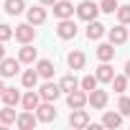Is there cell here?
Listing matches in <instances>:
<instances>
[{
    "label": "cell",
    "mask_w": 130,
    "mask_h": 130,
    "mask_svg": "<svg viewBox=\"0 0 130 130\" xmlns=\"http://www.w3.org/2000/svg\"><path fill=\"white\" fill-rule=\"evenodd\" d=\"M41 102H43V100H41V94H38V92H33V89H28V92L21 97V107H23V110H33V112H36V107H38Z\"/></svg>",
    "instance_id": "7c38bea8"
},
{
    "label": "cell",
    "mask_w": 130,
    "mask_h": 130,
    "mask_svg": "<svg viewBox=\"0 0 130 130\" xmlns=\"http://www.w3.org/2000/svg\"><path fill=\"white\" fill-rule=\"evenodd\" d=\"M102 36H105V26H102L97 18L89 21V26H87V38H89V41H100Z\"/></svg>",
    "instance_id": "ac0fdd59"
},
{
    "label": "cell",
    "mask_w": 130,
    "mask_h": 130,
    "mask_svg": "<svg viewBox=\"0 0 130 130\" xmlns=\"http://www.w3.org/2000/svg\"><path fill=\"white\" fill-rule=\"evenodd\" d=\"M117 0H100V10L102 13H117Z\"/></svg>",
    "instance_id": "f1b7e54d"
},
{
    "label": "cell",
    "mask_w": 130,
    "mask_h": 130,
    "mask_svg": "<svg viewBox=\"0 0 130 130\" xmlns=\"http://www.w3.org/2000/svg\"><path fill=\"white\" fill-rule=\"evenodd\" d=\"M5 59V46H3V41H0V61Z\"/></svg>",
    "instance_id": "d6a6232c"
},
{
    "label": "cell",
    "mask_w": 130,
    "mask_h": 130,
    "mask_svg": "<svg viewBox=\"0 0 130 130\" xmlns=\"http://www.w3.org/2000/svg\"><path fill=\"white\" fill-rule=\"evenodd\" d=\"M94 54H97L100 61H112L115 59V43H100Z\"/></svg>",
    "instance_id": "ffe728a7"
},
{
    "label": "cell",
    "mask_w": 130,
    "mask_h": 130,
    "mask_svg": "<svg viewBox=\"0 0 130 130\" xmlns=\"http://www.w3.org/2000/svg\"><path fill=\"white\" fill-rule=\"evenodd\" d=\"M94 77H97L100 82H105V84H110V82L115 79V69L110 67V61H102V64H100L97 72H94Z\"/></svg>",
    "instance_id": "9a60e30c"
},
{
    "label": "cell",
    "mask_w": 130,
    "mask_h": 130,
    "mask_svg": "<svg viewBox=\"0 0 130 130\" xmlns=\"http://www.w3.org/2000/svg\"><path fill=\"white\" fill-rule=\"evenodd\" d=\"M21 92L18 89H13V87H5V92H3V105H10V107H15L18 102H21Z\"/></svg>",
    "instance_id": "7402d4cb"
},
{
    "label": "cell",
    "mask_w": 130,
    "mask_h": 130,
    "mask_svg": "<svg viewBox=\"0 0 130 130\" xmlns=\"http://www.w3.org/2000/svg\"><path fill=\"white\" fill-rule=\"evenodd\" d=\"M97 84H100V79H97L94 74H89V77H84V79L79 82V87H82V89H87V92H92V89H97Z\"/></svg>",
    "instance_id": "83f0119b"
},
{
    "label": "cell",
    "mask_w": 130,
    "mask_h": 130,
    "mask_svg": "<svg viewBox=\"0 0 130 130\" xmlns=\"http://www.w3.org/2000/svg\"><path fill=\"white\" fill-rule=\"evenodd\" d=\"M107 36H110V43H115V46H122V43L127 41V28H125V23H117V26H112V28L107 31Z\"/></svg>",
    "instance_id": "52a82bcc"
},
{
    "label": "cell",
    "mask_w": 130,
    "mask_h": 130,
    "mask_svg": "<svg viewBox=\"0 0 130 130\" xmlns=\"http://www.w3.org/2000/svg\"><path fill=\"white\" fill-rule=\"evenodd\" d=\"M89 102V92L87 89H72V92H67V105L72 107V110H79V107H84Z\"/></svg>",
    "instance_id": "3957f363"
},
{
    "label": "cell",
    "mask_w": 130,
    "mask_h": 130,
    "mask_svg": "<svg viewBox=\"0 0 130 130\" xmlns=\"http://www.w3.org/2000/svg\"><path fill=\"white\" fill-rule=\"evenodd\" d=\"M125 74H127V77H130V59H127V61H125Z\"/></svg>",
    "instance_id": "e575fe53"
},
{
    "label": "cell",
    "mask_w": 130,
    "mask_h": 130,
    "mask_svg": "<svg viewBox=\"0 0 130 130\" xmlns=\"http://www.w3.org/2000/svg\"><path fill=\"white\" fill-rule=\"evenodd\" d=\"M102 125H105V127H110V130L120 127V125H122V112H105Z\"/></svg>",
    "instance_id": "44dd1931"
},
{
    "label": "cell",
    "mask_w": 130,
    "mask_h": 130,
    "mask_svg": "<svg viewBox=\"0 0 130 130\" xmlns=\"http://www.w3.org/2000/svg\"><path fill=\"white\" fill-rule=\"evenodd\" d=\"M117 110L122 112V117H125V115H130V97H125V94H122V97H120V102H117Z\"/></svg>",
    "instance_id": "4dcf8cb0"
},
{
    "label": "cell",
    "mask_w": 130,
    "mask_h": 130,
    "mask_svg": "<svg viewBox=\"0 0 130 130\" xmlns=\"http://www.w3.org/2000/svg\"><path fill=\"white\" fill-rule=\"evenodd\" d=\"M38 3H41V5H54L56 0H38Z\"/></svg>",
    "instance_id": "836d02e7"
},
{
    "label": "cell",
    "mask_w": 130,
    "mask_h": 130,
    "mask_svg": "<svg viewBox=\"0 0 130 130\" xmlns=\"http://www.w3.org/2000/svg\"><path fill=\"white\" fill-rule=\"evenodd\" d=\"M59 87H61V92H72V89H77V87H79V79H77L74 74H67V77H61Z\"/></svg>",
    "instance_id": "4316f807"
},
{
    "label": "cell",
    "mask_w": 130,
    "mask_h": 130,
    "mask_svg": "<svg viewBox=\"0 0 130 130\" xmlns=\"http://www.w3.org/2000/svg\"><path fill=\"white\" fill-rule=\"evenodd\" d=\"M13 38H15L18 43H33V38H36V28H33V23H21V26H15Z\"/></svg>",
    "instance_id": "7a4b0ae2"
},
{
    "label": "cell",
    "mask_w": 130,
    "mask_h": 130,
    "mask_svg": "<svg viewBox=\"0 0 130 130\" xmlns=\"http://www.w3.org/2000/svg\"><path fill=\"white\" fill-rule=\"evenodd\" d=\"M69 125H72V127H89V115H87V110H84V107L72 110V115H69Z\"/></svg>",
    "instance_id": "8fae6325"
},
{
    "label": "cell",
    "mask_w": 130,
    "mask_h": 130,
    "mask_svg": "<svg viewBox=\"0 0 130 130\" xmlns=\"http://www.w3.org/2000/svg\"><path fill=\"white\" fill-rule=\"evenodd\" d=\"M51 8H54V15H56L59 21H61V18H72V15L77 13V8H74L72 0H56Z\"/></svg>",
    "instance_id": "5b68a950"
},
{
    "label": "cell",
    "mask_w": 130,
    "mask_h": 130,
    "mask_svg": "<svg viewBox=\"0 0 130 130\" xmlns=\"http://www.w3.org/2000/svg\"><path fill=\"white\" fill-rule=\"evenodd\" d=\"M21 82H23L26 89H33V87L38 84V72H36V69H26L23 77H21Z\"/></svg>",
    "instance_id": "cb8c5ba5"
},
{
    "label": "cell",
    "mask_w": 130,
    "mask_h": 130,
    "mask_svg": "<svg viewBox=\"0 0 130 130\" xmlns=\"http://www.w3.org/2000/svg\"><path fill=\"white\" fill-rule=\"evenodd\" d=\"M26 18H28V23H33V26H41V23L46 21V10H43L41 5H36V8H28V10H26Z\"/></svg>",
    "instance_id": "e0dca14e"
},
{
    "label": "cell",
    "mask_w": 130,
    "mask_h": 130,
    "mask_svg": "<svg viewBox=\"0 0 130 130\" xmlns=\"http://www.w3.org/2000/svg\"><path fill=\"white\" fill-rule=\"evenodd\" d=\"M36 122H38V115H36L33 110H23V112L18 115V120H15V125H18L21 130H31V127H36Z\"/></svg>",
    "instance_id": "30bf717a"
},
{
    "label": "cell",
    "mask_w": 130,
    "mask_h": 130,
    "mask_svg": "<svg viewBox=\"0 0 130 130\" xmlns=\"http://www.w3.org/2000/svg\"><path fill=\"white\" fill-rule=\"evenodd\" d=\"M127 79H130L127 74H115V79H112L110 84H112V89H115L117 94H125V89H127Z\"/></svg>",
    "instance_id": "484cf974"
},
{
    "label": "cell",
    "mask_w": 130,
    "mask_h": 130,
    "mask_svg": "<svg viewBox=\"0 0 130 130\" xmlns=\"http://www.w3.org/2000/svg\"><path fill=\"white\" fill-rule=\"evenodd\" d=\"M3 92H5V84H3V82H0V97H3Z\"/></svg>",
    "instance_id": "d590c367"
},
{
    "label": "cell",
    "mask_w": 130,
    "mask_h": 130,
    "mask_svg": "<svg viewBox=\"0 0 130 130\" xmlns=\"http://www.w3.org/2000/svg\"><path fill=\"white\" fill-rule=\"evenodd\" d=\"M36 115H38V122H51V120H56V110H54V102H41L38 107H36Z\"/></svg>",
    "instance_id": "9c48e42d"
},
{
    "label": "cell",
    "mask_w": 130,
    "mask_h": 130,
    "mask_svg": "<svg viewBox=\"0 0 130 130\" xmlns=\"http://www.w3.org/2000/svg\"><path fill=\"white\" fill-rule=\"evenodd\" d=\"M117 23H130V5H120L117 8Z\"/></svg>",
    "instance_id": "f546056e"
},
{
    "label": "cell",
    "mask_w": 130,
    "mask_h": 130,
    "mask_svg": "<svg viewBox=\"0 0 130 130\" xmlns=\"http://www.w3.org/2000/svg\"><path fill=\"white\" fill-rule=\"evenodd\" d=\"M18 59H21V64H33V61L38 59V51H36L31 43H23L21 51H18Z\"/></svg>",
    "instance_id": "2e32d148"
},
{
    "label": "cell",
    "mask_w": 130,
    "mask_h": 130,
    "mask_svg": "<svg viewBox=\"0 0 130 130\" xmlns=\"http://www.w3.org/2000/svg\"><path fill=\"white\" fill-rule=\"evenodd\" d=\"M5 13L8 15H21L23 13V8H26V3H23V0H5Z\"/></svg>",
    "instance_id": "d4e9b609"
},
{
    "label": "cell",
    "mask_w": 130,
    "mask_h": 130,
    "mask_svg": "<svg viewBox=\"0 0 130 130\" xmlns=\"http://www.w3.org/2000/svg\"><path fill=\"white\" fill-rule=\"evenodd\" d=\"M21 72V59H3L0 61V77H15Z\"/></svg>",
    "instance_id": "8992f818"
},
{
    "label": "cell",
    "mask_w": 130,
    "mask_h": 130,
    "mask_svg": "<svg viewBox=\"0 0 130 130\" xmlns=\"http://www.w3.org/2000/svg\"><path fill=\"white\" fill-rule=\"evenodd\" d=\"M87 105H92L94 110H105V107H107V92H105V89H92Z\"/></svg>",
    "instance_id": "4fadbf2b"
},
{
    "label": "cell",
    "mask_w": 130,
    "mask_h": 130,
    "mask_svg": "<svg viewBox=\"0 0 130 130\" xmlns=\"http://www.w3.org/2000/svg\"><path fill=\"white\" fill-rule=\"evenodd\" d=\"M38 94H41V100H46V102H56V100L61 97V87L54 84V82H46V84L38 89Z\"/></svg>",
    "instance_id": "ba28073f"
},
{
    "label": "cell",
    "mask_w": 130,
    "mask_h": 130,
    "mask_svg": "<svg viewBox=\"0 0 130 130\" xmlns=\"http://www.w3.org/2000/svg\"><path fill=\"white\" fill-rule=\"evenodd\" d=\"M56 36H59V38H64V41L77 38V23H74L72 18H61V21H59V26H56Z\"/></svg>",
    "instance_id": "277c9868"
},
{
    "label": "cell",
    "mask_w": 130,
    "mask_h": 130,
    "mask_svg": "<svg viewBox=\"0 0 130 130\" xmlns=\"http://www.w3.org/2000/svg\"><path fill=\"white\" fill-rule=\"evenodd\" d=\"M8 38H13V28L10 26H5V23H0V41H8Z\"/></svg>",
    "instance_id": "1f68e13d"
},
{
    "label": "cell",
    "mask_w": 130,
    "mask_h": 130,
    "mask_svg": "<svg viewBox=\"0 0 130 130\" xmlns=\"http://www.w3.org/2000/svg\"><path fill=\"white\" fill-rule=\"evenodd\" d=\"M102 10H100V3H92V0H82V3L77 5V15L82 18V21H94L97 15H100Z\"/></svg>",
    "instance_id": "6da1fadb"
},
{
    "label": "cell",
    "mask_w": 130,
    "mask_h": 130,
    "mask_svg": "<svg viewBox=\"0 0 130 130\" xmlns=\"http://www.w3.org/2000/svg\"><path fill=\"white\" fill-rule=\"evenodd\" d=\"M36 72H38V77L51 79V77H54V61H48V59H38V61H36Z\"/></svg>",
    "instance_id": "d6986e66"
},
{
    "label": "cell",
    "mask_w": 130,
    "mask_h": 130,
    "mask_svg": "<svg viewBox=\"0 0 130 130\" xmlns=\"http://www.w3.org/2000/svg\"><path fill=\"white\" fill-rule=\"evenodd\" d=\"M67 64H69V69H84V64H87V56H84V51H79V48L69 51V56H67Z\"/></svg>",
    "instance_id": "5bb4252c"
},
{
    "label": "cell",
    "mask_w": 130,
    "mask_h": 130,
    "mask_svg": "<svg viewBox=\"0 0 130 130\" xmlns=\"http://www.w3.org/2000/svg\"><path fill=\"white\" fill-rule=\"evenodd\" d=\"M15 120H18V112L10 105H5L3 110H0V122H3V125H15Z\"/></svg>",
    "instance_id": "603a6c76"
}]
</instances>
